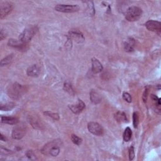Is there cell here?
I'll use <instances>...</instances> for the list:
<instances>
[{
    "mask_svg": "<svg viewBox=\"0 0 161 161\" xmlns=\"http://www.w3.org/2000/svg\"><path fill=\"white\" fill-rule=\"evenodd\" d=\"M142 14V10L137 6H130L126 10L125 18L129 22H135L139 20Z\"/></svg>",
    "mask_w": 161,
    "mask_h": 161,
    "instance_id": "1",
    "label": "cell"
},
{
    "mask_svg": "<svg viewBox=\"0 0 161 161\" xmlns=\"http://www.w3.org/2000/svg\"><path fill=\"white\" fill-rule=\"evenodd\" d=\"M25 91V88L18 83L13 84L10 86L8 90V94L11 98L17 100L23 95Z\"/></svg>",
    "mask_w": 161,
    "mask_h": 161,
    "instance_id": "2",
    "label": "cell"
},
{
    "mask_svg": "<svg viewBox=\"0 0 161 161\" xmlns=\"http://www.w3.org/2000/svg\"><path fill=\"white\" fill-rule=\"evenodd\" d=\"M59 152H60V149L56 143V141L47 143L42 149V153L44 154L50 155L52 157L57 156Z\"/></svg>",
    "mask_w": 161,
    "mask_h": 161,
    "instance_id": "3",
    "label": "cell"
},
{
    "mask_svg": "<svg viewBox=\"0 0 161 161\" xmlns=\"http://www.w3.org/2000/svg\"><path fill=\"white\" fill-rule=\"evenodd\" d=\"M37 31V27H31L25 29V30L21 33L19 37V40L24 44H27L30 40L32 37L34 36Z\"/></svg>",
    "mask_w": 161,
    "mask_h": 161,
    "instance_id": "4",
    "label": "cell"
},
{
    "mask_svg": "<svg viewBox=\"0 0 161 161\" xmlns=\"http://www.w3.org/2000/svg\"><path fill=\"white\" fill-rule=\"evenodd\" d=\"M79 9L77 5H57L55 7V10L63 13H74L78 11Z\"/></svg>",
    "mask_w": 161,
    "mask_h": 161,
    "instance_id": "5",
    "label": "cell"
},
{
    "mask_svg": "<svg viewBox=\"0 0 161 161\" xmlns=\"http://www.w3.org/2000/svg\"><path fill=\"white\" fill-rule=\"evenodd\" d=\"M88 129L90 132L95 135H103V129L99 124L96 122H90L88 125Z\"/></svg>",
    "mask_w": 161,
    "mask_h": 161,
    "instance_id": "6",
    "label": "cell"
},
{
    "mask_svg": "<svg viewBox=\"0 0 161 161\" xmlns=\"http://www.w3.org/2000/svg\"><path fill=\"white\" fill-rule=\"evenodd\" d=\"M13 4L10 2H3L0 6V18L1 19L5 17L13 10Z\"/></svg>",
    "mask_w": 161,
    "mask_h": 161,
    "instance_id": "7",
    "label": "cell"
},
{
    "mask_svg": "<svg viewBox=\"0 0 161 161\" xmlns=\"http://www.w3.org/2000/svg\"><path fill=\"white\" fill-rule=\"evenodd\" d=\"M26 133V130L23 126L18 125L16 126L13 130L12 137L16 140H20L22 138Z\"/></svg>",
    "mask_w": 161,
    "mask_h": 161,
    "instance_id": "8",
    "label": "cell"
},
{
    "mask_svg": "<svg viewBox=\"0 0 161 161\" xmlns=\"http://www.w3.org/2000/svg\"><path fill=\"white\" fill-rule=\"evenodd\" d=\"M69 39L73 40L77 43H82L84 40V37L83 33L78 30H71L69 32Z\"/></svg>",
    "mask_w": 161,
    "mask_h": 161,
    "instance_id": "9",
    "label": "cell"
},
{
    "mask_svg": "<svg viewBox=\"0 0 161 161\" xmlns=\"http://www.w3.org/2000/svg\"><path fill=\"white\" fill-rule=\"evenodd\" d=\"M146 28L150 31L160 32L161 30V23L157 21L149 20L145 23Z\"/></svg>",
    "mask_w": 161,
    "mask_h": 161,
    "instance_id": "10",
    "label": "cell"
},
{
    "mask_svg": "<svg viewBox=\"0 0 161 161\" xmlns=\"http://www.w3.org/2000/svg\"><path fill=\"white\" fill-rule=\"evenodd\" d=\"M92 71L94 73H99L103 71V66L101 62L96 58H93L92 61Z\"/></svg>",
    "mask_w": 161,
    "mask_h": 161,
    "instance_id": "11",
    "label": "cell"
},
{
    "mask_svg": "<svg viewBox=\"0 0 161 161\" xmlns=\"http://www.w3.org/2000/svg\"><path fill=\"white\" fill-rule=\"evenodd\" d=\"M69 108L75 114H78L80 112H81L82 110L85 107V105L83 102L81 100H79V102L77 105H70Z\"/></svg>",
    "mask_w": 161,
    "mask_h": 161,
    "instance_id": "12",
    "label": "cell"
},
{
    "mask_svg": "<svg viewBox=\"0 0 161 161\" xmlns=\"http://www.w3.org/2000/svg\"><path fill=\"white\" fill-rule=\"evenodd\" d=\"M40 71L39 67L37 65H33L30 67H29L27 71V73L28 76H31V77H37V76L40 74Z\"/></svg>",
    "mask_w": 161,
    "mask_h": 161,
    "instance_id": "13",
    "label": "cell"
},
{
    "mask_svg": "<svg viewBox=\"0 0 161 161\" xmlns=\"http://www.w3.org/2000/svg\"><path fill=\"white\" fill-rule=\"evenodd\" d=\"M8 45L9 46L12 47L16 49H18L19 50H23L25 49V44L23 43L20 40H16L15 39H10L8 41Z\"/></svg>",
    "mask_w": 161,
    "mask_h": 161,
    "instance_id": "14",
    "label": "cell"
},
{
    "mask_svg": "<svg viewBox=\"0 0 161 161\" xmlns=\"http://www.w3.org/2000/svg\"><path fill=\"white\" fill-rule=\"evenodd\" d=\"M1 122L3 123V124H6L9 125H16L18 124V120L17 118L15 117L1 116Z\"/></svg>",
    "mask_w": 161,
    "mask_h": 161,
    "instance_id": "15",
    "label": "cell"
},
{
    "mask_svg": "<svg viewBox=\"0 0 161 161\" xmlns=\"http://www.w3.org/2000/svg\"><path fill=\"white\" fill-rule=\"evenodd\" d=\"M90 100L95 104H98L101 101V99L98 93L93 90H92L90 93Z\"/></svg>",
    "mask_w": 161,
    "mask_h": 161,
    "instance_id": "16",
    "label": "cell"
},
{
    "mask_svg": "<svg viewBox=\"0 0 161 161\" xmlns=\"http://www.w3.org/2000/svg\"><path fill=\"white\" fill-rule=\"evenodd\" d=\"M29 122L30 123L31 125H32V126L33 128L35 129H41V124L40 122L39 121V120H38L37 118L35 117H30V120H29Z\"/></svg>",
    "mask_w": 161,
    "mask_h": 161,
    "instance_id": "17",
    "label": "cell"
},
{
    "mask_svg": "<svg viewBox=\"0 0 161 161\" xmlns=\"http://www.w3.org/2000/svg\"><path fill=\"white\" fill-rule=\"evenodd\" d=\"M115 119L118 122H126L127 121L126 116L125 113L121 112H118L115 115Z\"/></svg>",
    "mask_w": 161,
    "mask_h": 161,
    "instance_id": "18",
    "label": "cell"
},
{
    "mask_svg": "<svg viewBox=\"0 0 161 161\" xmlns=\"http://www.w3.org/2000/svg\"><path fill=\"white\" fill-rule=\"evenodd\" d=\"M134 44H133V40H129V42H126L124 44V49L125 51L130 52L133 51L134 50Z\"/></svg>",
    "mask_w": 161,
    "mask_h": 161,
    "instance_id": "19",
    "label": "cell"
},
{
    "mask_svg": "<svg viewBox=\"0 0 161 161\" xmlns=\"http://www.w3.org/2000/svg\"><path fill=\"white\" fill-rule=\"evenodd\" d=\"M132 130L130 129L129 127H127L125 130V132L124 133V140L125 142H129L130 141L131 138H132Z\"/></svg>",
    "mask_w": 161,
    "mask_h": 161,
    "instance_id": "20",
    "label": "cell"
},
{
    "mask_svg": "<svg viewBox=\"0 0 161 161\" xmlns=\"http://www.w3.org/2000/svg\"><path fill=\"white\" fill-rule=\"evenodd\" d=\"M15 107V104L13 103H8L5 105H1V107H0V109H1V111H10V110L14 108Z\"/></svg>",
    "mask_w": 161,
    "mask_h": 161,
    "instance_id": "21",
    "label": "cell"
},
{
    "mask_svg": "<svg viewBox=\"0 0 161 161\" xmlns=\"http://www.w3.org/2000/svg\"><path fill=\"white\" fill-rule=\"evenodd\" d=\"M12 60H13V55L12 54L9 55L8 56L2 59L1 61V66L3 67V66H5L9 64L12 61Z\"/></svg>",
    "mask_w": 161,
    "mask_h": 161,
    "instance_id": "22",
    "label": "cell"
},
{
    "mask_svg": "<svg viewBox=\"0 0 161 161\" xmlns=\"http://www.w3.org/2000/svg\"><path fill=\"white\" fill-rule=\"evenodd\" d=\"M71 140H72V141H73V142L74 143H75L76 145H79L82 143V139L79 138V137H78L77 135H71Z\"/></svg>",
    "mask_w": 161,
    "mask_h": 161,
    "instance_id": "23",
    "label": "cell"
},
{
    "mask_svg": "<svg viewBox=\"0 0 161 161\" xmlns=\"http://www.w3.org/2000/svg\"><path fill=\"white\" fill-rule=\"evenodd\" d=\"M64 89L66 91L67 93H69L71 95H73L74 94V91L73 89L72 88L71 84L69 83H66L64 84Z\"/></svg>",
    "mask_w": 161,
    "mask_h": 161,
    "instance_id": "24",
    "label": "cell"
},
{
    "mask_svg": "<svg viewBox=\"0 0 161 161\" xmlns=\"http://www.w3.org/2000/svg\"><path fill=\"white\" fill-rule=\"evenodd\" d=\"M123 98H124V100L125 101H126V102L128 103H131L132 102V96H131V95L129 94V93H124V94H123Z\"/></svg>",
    "mask_w": 161,
    "mask_h": 161,
    "instance_id": "25",
    "label": "cell"
},
{
    "mask_svg": "<svg viewBox=\"0 0 161 161\" xmlns=\"http://www.w3.org/2000/svg\"><path fill=\"white\" fill-rule=\"evenodd\" d=\"M133 126L135 128H137L138 125V113L135 112L133 115Z\"/></svg>",
    "mask_w": 161,
    "mask_h": 161,
    "instance_id": "26",
    "label": "cell"
},
{
    "mask_svg": "<svg viewBox=\"0 0 161 161\" xmlns=\"http://www.w3.org/2000/svg\"><path fill=\"white\" fill-rule=\"evenodd\" d=\"M44 114L50 117H52L54 120H59V116L57 113H54L50 112H44Z\"/></svg>",
    "mask_w": 161,
    "mask_h": 161,
    "instance_id": "27",
    "label": "cell"
},
{
    "mask_svg": "<svg viewBox=\"0 0 161 161\" xmlns=\"http://www.w3.org/2000/svg\"><path fill=\"white\" fill-rule=\"evenodd\" d=\"M26 155L27 157L30 160H37L36 156L32 150H28L26 153Z\"/></svg>",
    "mask_w": 161,
    "mask_h": 161,
    "instance_id": "28",
    "label": "cell"
},
{
    "mask_svg": "<svg viewBox=\"0 0 161 161\" xmlns=\"http://www.w3.org/2000/svg\"><path fill=\"white\" fill-rule=\"evenodd\" d=\"M129 157H130V160H132L135 157V151H134V147L133 146H132L130 148Z\"/></svg>",
    "mask_w": 161,
    "mask_h": 161,
    "instance_id": "29",
    "label": "cell"
},
{
    "mask_svg": "<svg viewBox=\"0 0 161 161\" xmlns=\"http://www.w3.org/2000/svg\"><path fill=\"white\" fill-rule=\"evenodd\" d=\"M148 92H149V91H148V89L146 88L145 91H144V93L143 95V100L144 102H146L147 101V95H148Z\"/></svg>",
    "mask_w": 161,
    "mask_h": 161,
    "instance_id": "30",
    "label": "cell"
},
{
    "mask_svg": "<svg viewBox=\"0 0 161 161\" xmlns=\"http://www.w3.org/2000/svg\"><path fill=\"white\" fill-rule=\"evenodd\" d=\"M6 37L5 35V32H4L3 30H1V33H0V40H3L4 39H5Z\"/></svg>",
    "mask_w": 161,
    "mask_h": 161,
    "instance_id": "31",
    "label": "cell"
},
{
    "mask_svg": "<svg viewBox=\"0 0 161 161\" xmlns=\"http://www.w3.org/2000/svg\"><path fill=\"white\" fill-rule=\"evenodd\" d=\"M1 141H4V142H6V137L5 136H4V135L2 133H1Z\"/></svg>",
    "mask_w": 161,
    "mask_h": 161,
    "instance_id": "32",
    "label": "cell"
}]
</instances>
